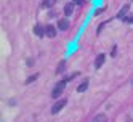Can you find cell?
I'll list each match as a JSON object with an SVG mask.
<instances>
[{
  "label": "cell",
  "instance_id": "6da1fadb",
  "mask_svg": "<svg viewBox=\"0 0 133 122\" xmlns=\"http://www.w3.org/2000/svg\"><path fill=\"white\" fill-rule=\"evenodd\" d=\"M66 84H68V80H61V82H58L55 85V88H53V92H51V97L53 98H58L61 93L64 92V87H66Z\"/></svg>",
  "mask_w": 133,
  "mask_h": 122
},
{
  "label": "cell",
  "instance_id": "7a4b0ae2",
  "mask_svg": "<svg viewBox=\"0 0 133 122\" xmlns=\"http://www.w3.org/2000/svg\"><path fill=\"white\" fill-rule=\"evenodd\" d=\"M66 103H68V100H58V101H56L55 105H53L51 112H53V114H58V112H59V111L66 106Z\"/></svg>",
  "mask_w": 133,
  "mask_h": 122
},
{
  "label": "cell",
  "instance_id": "3957f363",
  "mask_svg": "<svg viewBox=\"0 0 133 122\" xmlns=\"http://www.w3.org/2000/svg\"><path fill=\"white\" fill-rule=\"evenodd\" d=\"M104 61H106V55H104V53H99V55L96 56V60H95V68L99 69L103 64H104Z\"/></svg>",
  "mask_w": 133,
  "mask_h": 122
},
{
  "label": "cell",
  "instance_id": "277c9868",
  "mask_svg": "<svg viewBox=\"0 0 133 122\" xmlns=\"http://www.w3.org/2000/svg\"><path fill=\"white\" fill-rule=\"evenodd\" d=\"M34 32H35V35H37V37H42V35H45V34H46V27H42L40 24H37V26L34 27Z\"/></svg>",
  "mask_w": 133,
  "mask_h": 122
},
{
  "label": "cell",
  "instance_id": "5b68a950",
  "mask_svg": "<svg viewBox=\"0 0 133 122\" xmlns=\"http://www.w3.org/2000/svg\"><path fill=\"white\" fill-rule=\"evenodd\" d=\"M56 35V29L53 24H48L46 26V37H50V39H53V37Z\"/></svg>",
  "mask_w": 133,
  "mask_h": 122
},
{
  "label": "cell",
  "instance_id": "8992f818",
  "mask_svg": "<svg viewBox=\"0 0 133 122\" xmlns=\"http://www.w3.org/2000/svg\"><path fill=\"white\" fill-rule=\"evenodd\" d=\"M108 120V117H106V114H103V112H99V114H96L93 117V120L91 122H106Z\"/></svg>",
  "mask_w": 133,
  "mask_h": 122
},
{
  "label": "cell",
  "instance_id": "52a82bcc",
  "mask_svg": "<svg viewBox=\"0 0 133 122\" xmlns=\"http://www.w3.org/2000/svg\"><path fill=\"white\" fill-rule=\"evenodd\" d=\"M58 27H59L61 31H66V29L69 27V21H68V20H59V21H58Z\"/></svg>",
  "mask_w": 133,
  "mask_h": 122
},
{
  "label": "cell",
  "instance_id": "ba28073f",
  "mask_svg": "<svg viewBox=\"0 0 133 122\" xmlns=\"http://www.w3.org/2000/svg\"><path fill=\"white\" fill-rule=\"evenodd\" d=\"M72 11H74V3H68V5L64 7V15L66 16H71Z\"/></svg>",
  "mask_w": 133,
  "mask_h": 122
},
{
  "label": "cell",
  "instance_id": "9c48e42d",
  "mask_svg": "<svg viewBox=\"0 0 133 122\" xmlns=\"http://www.w3.org/2000/svg\"><path fill=\"white\" fill-rule=\"evenodd\" d=\"M87 88H88V79H85V80L80 84V85L77 87V92H79V93H82V92H85Z\"/></svg>",
  "mask_w": 133,
  "mask_h": 122
},
{
  "label": "cell",
  "instance_id": "30bf717a",
  "mask_svg": "<svg viewBox=\"0 0 133 122\" xmlns=\"http://www.w3.org/2000/svg\"><path fill=\"white\" fill-rule=\"evenodd\" d=\"M130 10V7L128 5H123V8L119 11V15H117V18H125V15H127V11Z\"/></svg>",
  "mask_w": 133,
  "mask_h": 122
},
{
  "label": "cell",
  "instance_id": "8fae6325",
  "mask_svg": "<svg viewBox=\"0 0 133 122\" xmlns=\"http://www.w3.org/2000/svg\"><path fill=\"white\" fill-rule=\"evenodd\" d=\"M55 3H56V0H43L42 7H43V8H50V7H53Z\"/></svg>",
  "mask_w": 133,
  "mask_h": 122
},
{
  "label": "cell",
  "instance_id": "7c38bea8",
  "mask_svg": "<svg viewBox=\"0 0 133 122\" xmlns=\"http://www.w3.org/2000/svg\"><path fill=\"white\" fill-rule=\"evenodd\" d=\"M64 68H66V61H61V63L58 64V69H56V74H61V72L64 71Z\"/></svg>",
  "mask_w": 133,
  "mask_h": 122
},
{
  "label": "cell",
  "instance_id": "4fadbf2b",
  "mask_svg": "<svg viewBox=\"0 0 133 122\" xmlns=\"http://www.w3.org/2000/svg\"><path fill=\"white\" fill-rule=\"evenodd\" d=\"M123 21H125V23H133V15H128V16H125V18H123Z\"/></svg>",
  "mask_w": 133,
  "mask_h": 122
},
{
  "label": "cell",
  "instance_id": "5bb4252c",
  "mask_svg": "<svg viewBox=\"0 0 133 122\" xmlns=\"http://www.w3.org/2000/svg\"><path fill=\"white\" fill-rule=\"evenodd\" d=\"M37 77H39V76H37V74H34V76H32V77H29V79H27V80H26V84H31V82H34V80H35Z\"/></svg>",
  "mask_w": 133,
  "mask_h": 122
},
{
  "label": "cell",
  "instance_id": "9a60e30c",
  "mask_svg": "<svg viewBox=\"0 0 133 122\" xmlns=\"http://www.w3.org/2000/svg\"><path fill=\"white\" fill-rule=\"evenodd\" d=\"M85 0H74V5H83Z\"/></svg>",
  "mask_w": 133,
  "mask_h": 122
},
{
  "label": "cell",
  "instance_id": "2e32d148",
  "mask_svg": "<svg viewBox=\"0 0 133 122\" xmlns=\"http://www.w3.org/2000/svg\"><path fill=\"white\" fill-rule=\"evenodd\" d=\"M131 85H133V79H131Z\"/></svg>",
  "mask_w": 133,
  "mask_h": 122
}]
</instances>
